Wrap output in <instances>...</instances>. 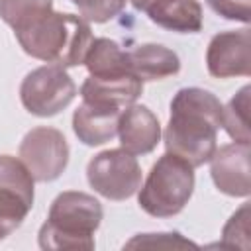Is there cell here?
Returning a JSON list of instances; mask_svg holds the SVG:
<instances>
[{
    "label": "cell",
    "mask_w": 251,
    "mask_h": 251,
    "mask_svg": "<svg viewBox=\"0 0 251 251\" xmlns=\"http://www.w3.org/2000/svg\"><path fill=\"white\" fill-rule=\"evenodd\" d=\"M122 110L82 100L73 114V129L84 145H102L118 133Z\"/></svg>",
    "instance_id": "12"
},
{
    "label": "cell",
    "mask_w": 251,
    "mask_h": 251,
    "mask_svg": "<svg viewBox=\"0 0 251 251\" xmlns=\"http://www.w3.org/2000/svg\"><path fill=\"white\" fill-rule=\"evenodd\" d=\"M80 16L86 20V22H94V24H104L112 18H116L124 6H126V0H71Z\"/></svg>",
    "instance_id": "19"
},
{
    "label": "cell",
    "mask_w": 251,
    "mask_h": 251,
    "mask_svg": "<svg viewBox=\"0 0 251 251\" xmlns=\"http://www.w3.org/2000/svg\"><path fill=\"white\" fill-rule=\"evenodd\" d=\"M75 96L76 86L67 71L59 65H45L31 71L20 86L24 108L39 118L59 114L73 102Z\"/></svg>",
    "instance_id": "5"
},
{
    "label": "cell",
    "mask_w": 251,
    "mask_h": 251,
    "mask_svg": "<svg viewBox=\"0 0 251 251\" xmlns=\"http://www.w3.org/2000/svg\"><path fill=\"white\" fill-rule=\"evenodd\" d=\"M33 206V176L25 165L0 155V241L16 231Z\"/></svg>",
    "instance_id": "7"
},
{
    "label": "cell",
    "mask_w": 251,
    "mask_h": 251,
    "mask_svg": "<svg viewBox=\"0 0 251 251\" xmlns=\"http://www.w3.org/2000/svg\"><path fill=\"white\" fill-rule=\"evenodd\" d=\"M147 16L153 24L178 33H196L202 29V6L198 0H169Z\"/></svg>",
    "instance_id": "16"
},
{
    "label": "cell",
    "mask_w": 251,
    "mask_h": 251,
    "mask_svg": "<svg viewBox=\"0 0 251 251\" xmlns=\"http://www.w3.org/2000/svg\"><path fill=\"white\" fill-rule=\"evenodd\" d=\"M165 2H169V0H131L133 8L139 10V12H145V14H149L151 10L159 8V6L165 4Z\"/></svg>",
    "instance_id": "23"
},
{
    "label": "cell",
    "mask_w": 251,
    "mask_h": 251,
    "mask_svg": "<svg viewBox=\"0 0 251 251\" xmlns=\"http://www.w3.org/2000/svg\"><path fill=\"white\" fill-rule=\"evenodd\" d=\"M141 92H143V80H139L135 75H124L116 78L88 76L80 86L82 100L112 106L118 110L131 106Z\"/></svg>",
    "instance_id": "13"
},
{
    "label": "cell",
    "mask_w": 251,
    "mask_h": 251,
    "mask_svg": "<svg viewBox=\"0 0 251 251\" xmlns=\"http://www.w3.org/2000/svg\"><path fill=\"white\" fill-rule=\"evenodd\" d=\"M212 10L227 20L249 22V4L251 0H208Z\"/></svg>",
    "instance_id": "22"
},
{
    "label": "cell",
    "mask_w": 251,
    "mask_h": 251,
    "mask_svg": "<svg viewBox=\"0 0 251 251\" xmlns=\"http://www.w3.org/2000/svg\"><path fill=\"white\" fill-rule=\"evenodd\" d=\"M118 135L122 149L131 155H145L157 147L161 139V126L157 116L147 106L131 104L120 114Z\"/></svg>",
    "instance_id": "11"
},
{
    "label": "cell",
    "mask_w": 251,
    "mask_h": 251,
    "mask_svg": "<svg viewBox=\"0 0 251 251\" xmlns=\"http://www.w3.org/2000/svg\"><path fill=\"white\" fill-rule=\"evenodd\" d=\"M14 33L27 55L63 69L82 65L94 39L82 16L61 14L53 8L25 20L14 27Z\"/></svg>",
    "instance_id": "2"
},
{
    "label": "cell",
    "mask_w": 251,
    "mask_h": 251,
    "mask_svg": "<svg viewBox=\"0 0 251 251\" xmlns=\"http://www.w3.org/2000/svg\"><path fill=\"white\" fill-rule=\"evenodd\" d=\"M194 190V167L184 159L165 153L149 171L143 186H139V206L155 218H171L178 214L190 200Z\"/></svg>",
    "instance_id": "4"
},
{
    "label": "cell",
    "mask_w": 251,
    "mask_h": 251,
    "mask_svg": "<svg viewBox=\"0 0 251 251\" xmlns=\"http://www.w3.org/2000/svg\"><path fill=\"white\" fill-rule=\"evenodd\" d=\"M208 73L216 78L251 75V35L249 29L222 31L212 37L206 51Z\"/></svg>",
    "instance_id": "9"
},
{
    "label": "cell",
    "mask_w": 251,
    "mask_h": 251,
    "mask_svg": "<svg viewBox=\"0 0 251 251\" xmlns=\"http://www.w3.org/2000/svg\"><path fill=\"white\" fill-rule=\"evenodd\" d=\"M90 186L108 200H126L141 186L137 159L126 149H108L94 155L86 167Z\"/></svg>",
    "instance_id": "6"
},
{
    "label": "cell",
    "mask_w": 251,
    "mask_h": 251,
    "mask_svg": "<svg viewBox=\"0 0 251 251\" xmlns=\"http://www.w3.org/2000/svg\"><path fill=\"white\" fill-rule=\"evenodd\" d=\"M82 63L94 78H116L133 75L127 65V51H122V47L108 37L92 39Z\"/></svg>",
    "instance_id": "15"
},
{
    "label": "cell",
    "mask_w": 251,
    "mask_h": 251,
    "mask_svg": "<svg viewBox=\"0 0 251 251\" xmlns=\"http://www.w3.org/2000/svg\"><path fill=\"white\" fill-rule=\"evenodd\" d=\"M220 100L202 88H182L171 102V118L165 127V147L192 167L210 161L216 151V135L222 127Z\"/></svg>",
    "instance_id": "1"
},
{
    "label": "cell",
    "mask_w": 251,
    "mask_h": 251,
    "mask_svg": "<svg viewBox=\"0 0 251 251\" xmlns=\"http://www.w3.org/2000/svg\"><path fill=\"white\" fill-rule=\"evenodd\" d=\"M127 249L131 247H196L194 243L182 239L178 233H147L145 237H135L131 239L127 245Z\"/></svg>",
    "instance_id": "21"
},
{
    "label": "cell",
    "mask_w": 251,
    "mask_h": 251,
    "mask_svg": "<svg viewBox=\"0 0 251 251\" xmlns=\"http://www.w3.org/2000/svg\"><path fill=\"white\" fill-rule=\"evenodd\" d=\"M127 65L129 71L139 80H163L173 76L180 69L178 55L163 45L145 43L131 51H127Z\"/></svg>",
    "instance_id": "14"
},
{
    "label": "cell",
    "mask_w": 251,
    "mask_h": 251,
    "mask_svg": "<svg viewBox=\"0 0 251 251\" xmlns=\"http://www.w3.org/2000/svg\"><path fill=\"white\" fill-rule=\"evenodd\" d=\"M49 8H53V0H0V18L14 29Z\"/></svg>",
    "instance_id": "18"
},
{
    "label": "cell",
    "mask_w": 251,
    "mask_h": 251,
    "mask_svg": "<svg viewBox=\"0 0 251 251\" xmlns=\"http://www.w3.org/2000/svg\"><path fill=\"white\" fill-rule=\"evenodd\" d=\"M100 222L102 206L94 196L76 190L61 192L39 229V247L45 251H90Z\"/></svg>",
    "instance_id": "3"
},
{
    "label": "cell",
    "mask_w": 251,
    "mask_h": 251,
    "mask_svg": "<svg viewBox=\"0 0 251 251\" xmlns=\"http://www.w3.org/2000/svg\"><path fill=\"white\" fill-rule=\"evenodd\" d=\"M222 247H241L249 249V206L243 204L239 212H235L224 227Z\"/></svg>",
    "instance_id": "20"
},
{
    "label": "cell",
    "mask_w": 251,
    "mask_h": 251,
    "mask_svg": "<svg viewBox=\"0 0 251 251\" xmlns=\"http://www.w3.org/2000/svg\"><path fill=\"white\" fill-rule=\"evenodd\" d=\"M249 86H243L229 104L222 110V127H226L227 135L235 143H249L251 131H249Z\"/></svg>",
    "instance_id": "17"
},
{
    "label": "cell",
    "mask_w": 251,
    "mask_h": 251,
    "mask_svg": "<svg viewBox=\"0 0 251 251\" xmlns=\"http://www.w3.org/2000/svg\"><path fill=\"white\" fill-rule=\"evenodd\" d=\"M210 163V173L218 190L227 196H249V143L216 147Z\"/></svg>",
    "instance_id": "10"
},
{
    "label": "cell",
    "mask_w": 251,
    "mask_h": 251,
    "mask_svg": "<svg viewBox=\"0 0 251 251\" xmlns=\"http://www.w3.org/2000/svg\"><path fill=\"white\" fill-rule=\"evenodd\" d=\"M20 161L33 180L49 182L61 176L69 163V145L65 135L55 127H33L20 143Z\"/></svg>",
    "instance_id": "8"
}]
</instances>
